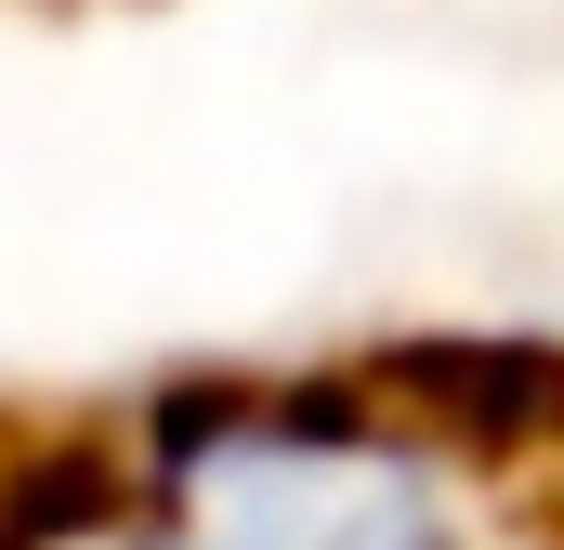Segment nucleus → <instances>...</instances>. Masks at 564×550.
<instances>
[{
    "instance_id": "nucleus-2",
    "label": "nucleus",
    "mask_w": 564,
    "mask_h": 550,
    "mask_svg": "<svg viewBox=\"0 0 564 550\" xmlns=\"http://www.w3.org/2000/svg\"><path fill=\"white\" fill-rule=\"evenodd\" d=\"M0 550H158V538H144V512L119 498V472H106V446H93V459L40 472V485L0 512Z\"/></svg>"
},
{
    "instance_id": "nucleus-1",
    "label": "nucleus",
    "mask_w": 564,
    "mask_h": 550,
    "mask_svg": "<svg viewBox=\"0 0 564 550\" xmlns=\"http://www.w3.org/2000/svg\"><path fill=\"white\" fill-rule=\"evenodd\" d=\"M158 550H564V472L421 394H184L106 446Z\"/></svg>"
}]
</instances>
